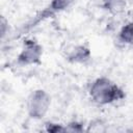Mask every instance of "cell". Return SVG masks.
<instances>
[{"instance_id": "2", "label": "cell", "mask_w": 133, "mask_h": 133, "mask_svg": "<svg viewBox=\"0 0 133 133\" xmlns=\"http://www.w3.org/2000/svg\"><path fill=\"white\" fill-rule=\"evenodd\" d=\"M51 103V96L45 89H34L30 92L26 101L27 114L33 119H42L48 113Z\"/></svg>"}, {"instance_id": "11", "label": "cell", "mask_w": 133, "mask_h": 133, "mask_svg": "<svg viewBox=\"0 0 133 133\" xmlns=\"http://www.w3.org/2000/svg\"><path fill=\"white\" fill-rule=\"evenodd\" d=\"M0 29H1V38L3 39L4 36H5V34L8 31V22L5 20V18L3 16H2L1 21H0Z\"/></svg>"}, {"instance_id": "7", "label": "cell", "mask_w": 133, "mask_h": 133, "mask_svg": "<svg viewBox=\"0 0 133 133\" xmlns=\"http://www.w3.org/2000/svg\"><path fill=\"white\" fill-rule=\"evenodd\" d=\"M117 38L125 45H133V21L126 23L121 28Z\"/></svg>"}, {"instance_id": "6", "label": "cell", "mask_w": 133, "mask_h": 133, "mask_svg": "<svg viewBox=\"0 0 133 133\" xmlns=\"http://www.w3.org/2000/svg\"><path fill=\"white\" fill-rule=\"evenodd\" d=\"M102 6L110 14L117 15L126 9V0H102Z\"/></svg>"}, {"instance_id": "4", "label": "cell", "mask_w": 133, "mask_h": 133, "mask_svg": "<svg viewBox=\"0 0 133 133\" xmlns=\"http://www.w3.org/2000/svg\"><path fill=\"white\" fill-rule=\"evenodd\" d=\"M74 1L75 0H51L48 3V5L35 16V18L32 21H30L27 25H25L22 33H24L27 30L34 28L41 22H44L47 19H50V18L54 17L55 15L65 10L66 8H69L74 3Z\"/></svg>"}, {"instance_id": "5", "label": "cell", "mask_w": 133, "mask_h": 133, "mask_svg": "<svg viewBox=\"0 0 133 133\" xmlns=\"http://www.w3.org/2000/svg\"><path fill=\"white\" fill-rule=\"evenodd\" d=\"M65 57L72 63H85L91 58V51L85 45H76L68 51Z\"/></svg>"}, {"instance_id": "3", "label": "cell", "mask_w": 133, "mask_h": 133, "mask_svg": "<svg viewBox=\"0 0 133 133\" xmlns=\"http://www.w3.org/2000/svg\"><path fill=\"white\" fill-rule=\"evenodd\" d=\"M43 47L35 39L26 38L23 42L21 51L17 55V63L19 65L27 66L39 64L43 56Z\"/></svg>"}, {"instance_id": "8", "label": "cell", "mask_w": 133, "mask_h": 133, "mask_svg": "<svg viewBox=\"0 0 133 133\" xmlns=\"http://www.w3.org/2000/svg\"><path fill=\"white\" fill-rule=\"evenodd\" d=\"M86 132H105L107 131V126L102 119H92L85 128Z\"/></svg>"}, {"instance_id": "10", "label": "cell", "mask_w": 133, "mask_h": 133, "mask_svg": "<svg viewBox=\"0 0 133 133\" xmlns=\"http://www.w3.org/2000/svg\"><path fill=\"white\" fill-rule=\"evenodd\" d=\"M46 131L48 132H53V133H57V132H65V127L64 125L61 124H57V123H46Z\"/></svg>"}, {"instance_id": "1", "label": "cell", "mask_w": 133, "mask_h": 133, "mask_svg": "<svg viewBox=\"0 0 133 133\" xmlns=\"http://www.w3.org/2000/svg\"><path fill=\"white\" fill-rule=\"evenodd\" d=\"M88 95L91 101L99 105L112 104L126 97L123 88L105 76L98 77L91 82L88 88Z\"/></svg>"}, {"instance_id": "9", "label": "cell", "mask_w": 133, "mask_h": 133, "mask_svg": "<svg viewBox=\"0 0 133 133\" xmlns=\"http://www.w3.org/2000/svg\"><path fill=\"white\" fill-rule=\"evenodd\" d=\"M83 123L78 121H72L64 125L65 132H83L85 131V128L83 127Z\"/></svg>"}]
</instances>
